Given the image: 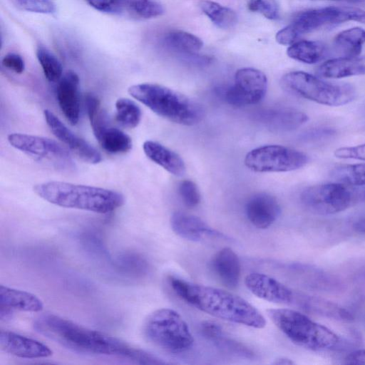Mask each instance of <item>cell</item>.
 Listing matches in <instances>:
<instances>
[{"label":"cell","instance_id":"cell-28","mask_svg":"<svg viewBox=\"0 0 365 365\" xmlns=\"http://www.w3.org/2000/svg\"><path fill=\"white\" fill-rule=\"evenodd\" d=\"M165 44L170 48L187 55H192L199 51L203 46L197 36L183 31H172L164 37Z\"/></svg>","mask_w":365,"mask_h":365},{"label":"cell","instance_id":"cell-40","mask_svg":"<svg viewBox=\"0 0 365 365\" xmlns=\"http://www.w3.org/2000/svg\"><path fill=\"white\" fill-rule=\"evenodd\" d=\"M1 64L4 67L17 74L22 73L25 69V63L23 58L16 53L6 54L1 60Z\"/></svg>","mask_w":365,"mask_h":365},{"label":"cell","instance_id":"cell-29","mask_svg":"<svg viewBox=\"0 0 365 365\" xmlns=\"http://www.w3.org/2000/svg\"><path fill=\"white\" fill-rule=\"evenodd\" d=\"M200 8L203 13L218 28L229 29L237 24V14L230 8L211 1H201Z\"/></svg>","mask_w":365,"mask_h":365},{"label":"cell","instance_id":"cell-32","mask_svg":"<svg viewBox=\"0 0 365 365\" xmlns=\"http://www.w3.org/2000/svg\"><path fill=\"white\" fill-rule=\"evenodd\" d=\"M36 55L46 79L51 82L58 81L62 77L63 66L56 55L42 45L37 47Z\"/></svg>","mask_w":365,"mask_h":365},{"label":"cell","instance_id":"cell-41","mask_svg":"<svg viewBox=\"0 0 365 365\" xmlns=\"http://www.w3.org/2000/svg\"><path fill=\"white\" fill-rule=\"evenodd\" d=\"M200 332L205 338L212 341L222 334L223 330L217 324L213 322L205 321L200 325Z\"/></svg>","mask_w":365,"mask_h":365},{"label":"cell","instance_id":"cell-20","mask_svg":"<svg viewBox=\"0 0 365 365\" xmlns=\"http://www.w3.org/2000/svg\"><path fill=\"white\" fill-rule=\"evenodd\" d=\"M211 267L220 282L230 289L237 287L241 274V265L236 253L229 247L219 250L212 257Z\"/></svg>","mask_w":365,"mask_h":365},{"label":"cell","instance_id":"cell-2","mask_svg":"<svg viewBox=\"0 0 365 365\" xmlns=\"http://www.w3.org/2000/svg\"><path fill=\"white\" fill-rule=\"evenodd\" d=\"M168 281L176 295L203 312L253 328L266 325L265 319L254 306L233 293L175 277H170Z\"/></svg>","mask_w":365,"mask_h":365},{"label":"cell","instance_id":"cell-4","mask_svg":"<svg viewBox=\"0 0 365 365\" xmlns=\"http://www.w3.org/2000/svg\"><path fill=\"white\" fill-rule=\"evenodd\" d=\"M128 93L155 113L184 125L198 123L204 116L202 106L186 96L156 83L131 86Z\"/></svg>","mask_w":365,"mask_h":365},{"label":"cell","instance_id":"cell-7","mask_svg":"<svg viewBox=\"0 0 365 365\" xmlns=\"http://www.w3.org/2000/svg\"><path fill=\"white\" fill-rule=\"evenodd\" d=\"M143 333L155 346L172 354L189 350L194 341L184 319L176 311L168 308L157 309L147 317Z\"/></svg>","mask_w":365,"mask_h":365},{"label":"cell","instance_id":"cell-36","mask_svg":"<svg viewBox=\"0 0 365 365\" xmlns=\"http://www.w3.org/2000/svg\"><path fill=\"white\" fill-rule=\"evenodd\" d=\"M248 9L251 11L261 14L270 20H276L279 16V8L276 0H250Z\"/></svg>","mask_w":365,"mask_h":365},{"label":"cell","instance_id":"cell-44","mask_svg":"<svg viewBox=\"0 0 365 365\" xmlns=\"http://www.w3.org/2000/svg\"><path fill=\"white\" fill-rule=\"evenodd\" d=\"M294 362L292 361L289 359L287 358H279L277 359L274 362L273 364H278V365H291L294 364Z\"/></svg>","mask_w":365,"mask_h":365},{"label":"cell","instance_id":"cell-42","mask_svg":"<svg viewBox=\"0 0 365 365\" xmlns=\"http://www.w3.org/2000/svg\"><path fill=\"white\" fill-rule=\"evenodd\" d=\"M348 364H365V349H359L351 352L345 359Z\"/></svg>","mask_w":365,"mask_h":365},{"label":"cell","instance_id":"cell-10","mask_svg":"<svg viewBox=\"0 0 365 365\" xmlns=\"http://www.w3.org/2000/svg\"><path fill=\"white\" fill-rule=\"evenodd\" d=\"M356 195L339 182L315 185L304 189L301 202L309 211L318 215H331L349 208Z\"/></svg>","mask_w":365,"mask_h":365},{"label":"cell","instance_id":"cell-23","mask_svg":"<svg viewBox=\"0 0 365 365\" xmlns=\"http://www.w3.org/2000/svg\"><path fill=\"white\" fill-rule=\"evenodd\" d=\"M92 130L101 148L108 153H125L132 148L130 137L121 130L110 126L108 122Z\"/></svg>","mask_w":365,"mask_h":365},{"label":"cell","instance_id":"cell-46","mask_svg":"<svg viewBox=\"0 0 365 365\" xmlns=\"http://www.w3.org/2000/svg\"><path fill=\"white\" fill-rule=\"evenodd\" d=\"M347 1H362V0H347Z\"/></svg>","mask_w":365,"mask_h":365},{"label":"cell","instance_id":"cell-22","mask_svg":"<svg viewBox=\"0 0 365 365\" xmlns=\"http://www.w3.org/2000/svg\"><path fill=\"white\" fill-rule=\"evenodd\" d=\"M146 156L175 176H182L185 172V165L181 157L163 145L153 140H147L143 145Z\"/></svg>","mask_w":365,"mask_h":365},{"label":"cell","instance_id":"cell-6","mask_svg":"<svg viewBox=\"0 0 365 365\" xmlns=\"http://www.w3.org/2000/svg\"><path fill=\"white\" fill-rule=\"evenodd\" d=\"M281 85L295 95L329 106L345 105L356 96L351 84L324 81L304 71L286 73L281 79Z\"/></svg>","mask_w":365,"mask_h":365},{"label":"cell","instance_id":"cell-14","mask_svg":"<svg viewBox=\"0 0 365 365\" xmlns=\"http://www.w3.org/2000/svg\"><path fill=\"white\" fill-rule=\"evenodd\" d=\"M245 284L253 294L260 299L277 304H293L295 292L269 275L250 273L245 277Z\"/></svg>","mask_w":365,"mask_h":365},{"label":"cell","instance_id":"cell-12","mask_svg":"<svg viewBox=\"0 0 365 365\" xmlns=\"http://www.w3.org/2000/svg\"><path fill=\"white\" fill-rule=\"evenodd\" d=\"M267 89V79L263 72L253 68H243L237 71L234 84L223 95L230 105L242 107L260 102Z\"/></svg>","mask_w":365,"mask_h":365},{"label":"cell","instance_id":"cell-16","mask_svg":"<svg viewBox=\"0 0 365 365\" xmlns=\"http://www.w3.org/2000/svg\"><path fill=\"white\" fill-rule=\"evenodd\" d=\"M79 77L73 71H68L60 78L56 89L58 106L71 125H76L80 116Z\"/></svg>","mask_w":365,"mask_h":365},{"label":"cell","instance_id":"cell-8","mask_svg":"<svg viewBox=\"0 0 365 365\" xmlns=\"http://www.w3.org/2000/svg\"><path fill=\"white\" fill-rule=\"evenodd\" d=\"M349 21L365 24V11L347 6L310 9L299 13L290 24L276 34L275 38L279 44L292 45L303 35L324 26Z\"/></svg>","mask_w":365,"mask_h":365},{"label":"cell","instance_id":"cell-39","mask_svg":"<svg viewBox=\"0 0 365 365\" xmlns=\"http://www.w3.org/2000/svg\"><path fill=\"white\" fill-rule=\"evenodd\" d=\"M334 155L338 158L365 160V143L339 148L334 151Z\"/></svg>","mask_w":365,"mask_h":365},{"label":"cell","instance_id":"cell-15","mask_svg":"<svg viewBox=\"0 0 365 365\" xmlns=\"http://www.w3.org/2000/svg\"><path fill=\"white\" fill-rule=\"evenodd\" d=\"M0 346L9 354L25 359L45 358L53 354L46 344L7 330L0 331Z\"/></svg>","mask_w":365,"mask_h":365},{"label":"cell","instance_id":"cell-37","mask_svg":"<svg viewBox=\"0 0 365 365\" xmlns=\"http://www.w3.org/2000/svg\"><path fill=\"white\" fill-rule=\"evenodd\" d=\"M178 192L183 203L190 208L196 207L200 202V194L196 184L185 180L178 185Z\"/></svg>","mask_w":365,"mask_h":365},{"label":"cell","instance_id":"cell-31","mask_svg":"<svg viewBox=\"0 0 365 365\" xmlns=\"http://www.w3.org/2000/svg\"><path fill=\"white\" fill-rule=\"evenodd\" d=\"M115 120L122 126L133 128L140 123L141 110L132 100L120 98L115 102Z\"/></svg>","mask_w":365,"mask_h":365},{"label":"cell","instance_id":"cell-18","mask_svg":"<svg viewBox=\"0 0 365 365\" xmlns=\"http://www.w3.org/2000/svg\"><path fill=\"white\" fill-rule=\"evenodd\" d=\"M255 118L264 127L277 132L295 130L308 120V116L304 113L290 108L260 110Z\"/></svg>","mask_w":365,"mask_h":365},{"label":"cell","instance_id":"cell-21","mask_svg":"<svg viewBox=\"0 0 365 365\" xmlns=\"http://www.w3.org/2000/svg\"><path fill=\"white\" fill-rule=\"evenodd\" d=\"M317 73L319 76L327 78H341L364 75L365 58L357 56L331 58L321 64Z\"/></svg>","mask_w":365,"mask_h":365},{"label":"cell","instance_id":"cell-17","mask_svg":"<svg viewBox=\"0 0 365 365\" xmlns=\"http://www.w3.org/2000/svg\"><path fill=\"white\" fill-rule=\"evenodd\" d=\"M277 199L265 192L257 193L246 202L245 214L255 227L265 229L275 222L280 214Z\"/></svg>","mask_w":365,"mask_h":365},{"label":"cell","instance_id":"cell-11","mask_svg":"<svg viewBox=\"0 0 365 365\" xmlns=\"http://www.w3.org/2000/svg\"><path fill=\"white\" fill-rule=\"evenodd\" d=\"M9 144L14 148L38 160H46L61 170H73L75 164L70 153L57 142L44 137L11 133Z\"/></svg>","mask_w":365,"mask_h":365},{"label":"cell","instance_id":"cell-33","mask_svg":"<svg viewBox=\"0 0 365 365\" xmlns=\"http://www.w3.org/2000/svg\"><path fill=\"white\" fill-rule=\"evenodd\" d=\"M125 7L133 15L148 19L164 13L163 5L155 0H125Z\"/></svg>","mask_w":365,"mask_h":365},{"label":"cell","instance_id":"cell-27","mask_svg":"<svg viewBox=\"0 0 365 365\" xmlns=\"http://www.w3.org/2000/svg\"><path fill=\"white\" fill-rule=\"evenodd\" d=\"M365 43V30L360 27L351 28L339 33L334 38V46L341 57H357Z\"/></svg>","mask_w":365,"mask_h":365},{"label":"cell","instance_id":"cell-26","mask_svg":"<svg viewBox=\"0 0 365 365\" xmlns=\"http://www.w3.org/2000/svg\"><path fill=\"white\" fill-rule=\"evenodd\" d=\"M287 53L292 59L313 64L325 58L328 54V49L319 41H299L287 48Z\"/></svg>","mask_w":365,"mask_h":365},{"label":"cell","instance_id":"cell-45","mask_svg":"<svg viewBox=\"0 0 365 365\" xmlns=\"http://www.w3.org/2000/svg\"><path fill=\"white\" fill-rule=\"evenodd\" d=\"M361 197L365 199V189L361 192Z\"/></svg>","mask_w":365,"mask_h":365},{"label":"cell","instance_id":"cell-9","mask_svg":"<svg viewBox=\"0 0 365 365\" xmlns=\"http://www.w3.org/2000/svg\"><path fill=\"white\" fill-rule=\"evenodd\" d=\"M244 162L255 172H288L304 167L308 162V157L304 153L288 147L266 145L250 150Z\"/></svg>","mask_w":365,"mask_h":365},{"label":"cell","instance_id":"cell-24","mask_svg":"<svg viewBox=\"0 0 365 365\" xmlns=\"http://www.w3.org/2000/svg\"><path fill=\"white\" fill-rule=\"evenodd\" d=\"M293 304L317 314L336 319L351 320L352 316L343 307L326 299L295 292Z\"/></svg>","mask_w":365,"mask_h":365},{"label":"cell","instance_id":"cell-19","mask_svg":"<svg viewBox=\"0 0 365 365\" xmlns=\"http://www.w3.org/2000/svg\"><path fill=\"white\" fill-rule=\"evenodd\" d=\"M170 225L175 233L190 241H199L208 236H222L200 218L182 212H175L172 215Z\"/></svg>","mask_w":365,"mask_h":365},{"label":"cell","instance_id":"cell-25","mask_svg":"<svg viewBox=\"0 0 365 365\" xmlns=\"http://www.w3.org/2000/svg\"><path fill=\"white\" fill-rule=\"evenodd\" d=\"M0 306L11 309L38 312L43 308L42 302L28 292L0 286Z\"/></svg>","mask_w":365,"mask_h":365},{"label":"cell","instance_id":"cell-3","mask_svg":"<svg viewBox=\"0 0 365 365\" xmlns=\"http://www.w3.org/2000/svg\"><path fill=\"white\" fill-rule=\"evenodd\" d=\"M34 192L53 205L98 213H108L124 204L123 195L102 187L51 181L39 183Z\"/></svg>","mask_w":365,"mask_h":365},{"label":"cell","instance_id":"cell-35","mask_svg":"<svg viewBox=\"0 0 365 365\" xmlns=\"http://www.w3.org/2000/svg\"><path fill=\"white\" fill-rule=\"evenodd\" d=\"M212 342L222 351L229 354L252 359L254 353L244 344L225 336L224 332L214 339Z\"/></svg>","mask_w":365,"mask_h":365},{"label":"cell","instance_id":"cell-38","mask_svg":"<svg viewBox=\"0 0 365 365\" xmlns=\"http://www.w3.org/2000/svg\"><path fill=\"white\" fill-rule=\"evenodd\" d=\"M91 6L107 14H119L125 7V0H87Z\"/></svg>","mask_w":365,"mask_h":365},{"label":"cell","instance_id":"cell-5","mask_svg":"<svg viewBox=\"0 0 365 365\" xmlns=\"http://www.w3.org/2000/svg\"><path fill=\"white\" fill-rule=\"evenodd\" d=\"M267 315L274 324L295 344L312 351L334 349L339 337L327 327L306 315L290 309H272Z\"/></svg>","mask_w":365,"mask_h":365},{"label":"cell","instance_id":"cell-43","mask_svg":"<svg viewBox=\"0 0 365 365\" xmlns=\"http://www.w3.org/2000/svg\"><path fill=\"white\" fill-rule=\"evenodd\" d=\"M354 229L359 232L365 234V218L357 220L354 225Z\"/></svg>","mask_w":365,"mask_h":365},{"label":"cell","instance_id":"cell-13","mask_svg":"<svg viewBox=\"0 0 365 365\" xmlns=\"http://www.w3.org/2000/svg\"><path fill=\"white\" fill-rule=\"evenodd\" d=\"M43 115L53 135L81 160L91 164H97L101 161L100 153L86 140L71 130L53 113L45 110Z\"/></svg>","mask_w":365,"mask_h":365},{"label":"cell","instance_id":"cell-34","mask_svg":"<svg viewBox=\"0 0 365 365\" xmlns=\"http://www.w3.org/2000/svg\"><path fill=\"white\" fill-rule=\"evenodd\" d=\"M19 10L37 14H51L56 11L55 0H9Z\"/></svg>","mask_w":365,"mask_h":365},{"label":"cell","instance_id":"cell-30","mask_svg":"<svg viewBox=\"0 0 365 365\" xmlns=\"http://www.w3.org/2000/svg\"><path fill=\"white\" fill-rule=\"evenodd\" d=\"M337 182L350 186L365 185V163L339 165L331 171Z\"/></svg>","mask_w":365,"mask_h":365},{"label":"cell","instance_id":"cell-1","mask_svg":"<svg viewBox=\"0 0 365 365\" xmlns=\"http://www.w3.org/2000/svg\"><path fill=\"white\" fill-rule=\"evenodd\" d=\"M39 334L73 351L128 359L140 364H163L165 361L119 339L93 330L61 317L45 314L34 322Z\"/></svg>","mask_w":365,"mask_h":365}]
</instances>
